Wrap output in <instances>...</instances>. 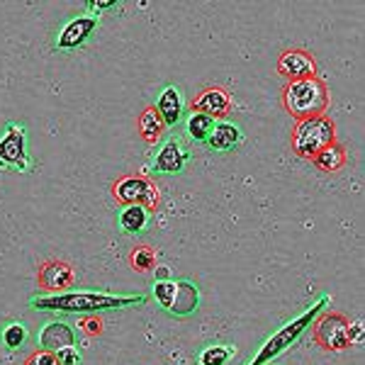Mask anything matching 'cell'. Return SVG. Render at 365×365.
<instances>
[{
	"mask_svg": "<svg viewBox=\"0 0 365 365\" xmlns=\"http://www.w3.org/2000/svg\"><path fill=\"white\" fill-rule=\"evenodd\" d=\"M329 88L317 76V78L290 81L282 91V105L295 120H307V117H319L329 110Z\"/></svg>",
	"mask_w": 365,
	"mask_h": 365,
	"instance_id": "1",
	"label": "cell"
},
{
	"mask_svg": "<svg viewBox=\"0 0 365 365\" xmlns=\"http://www.w3.org/2000/svg\"><path fill=\"white\" fill-rule=\"evenodd\" d=\"M290 141H292V151L299 158L312 161L322 149H327V146H331L336 141V125H334V120L329 115L297 120Z\"/></svg>",
	"mask_w": 365,
	"mask_h": 365,
	"instance_id": "2",
	"label": "cell"
},
{
	"mask_svg": "<svg viewBox=\"0 0 365 365\" xmlns=\"http://www.w3.org/2000/svg\"><path fill=\"white\" fill-rule=\"evenodd\" d=\"M141 302V297H113V295H96V292H66V295H51L34 299L37 309H61V312H98V309H115L127 304Z\"/></svg>",
	"mask_w": 365,
	"mask_h": 365,
	"instance_id": "3",
	"label": "cell"
},
{
	"mask_svg": "<svg viewBox=\"0 0 365 365\" xmlns=\"http://www.w3.org/2000/svg\"><path fill=\"white\" fill-rule=\"evenodd\" d=\"M113 195L120 205H141L146 212H156L161 207V190L149 175L144 173H129L115 180Z\"/></svg>",
	"mask_w": 365,
	"mask_h": 365,
	"instance_id": "4",
	"label": "cell"
},
{
	"mask_svg": "<svg viewBox=\"0 0 365 365\" xmlns=\"http://www.w3.org/2000/svg\"><path fill=\"white\" fill-rule=\"evenodd\" d=\"M314 341L324 351L351 349V322L341 312H324L314 324Z\"/></svg>",
	"mask_w": 365,
	"mask_h": 365,
	"instance_id": "5",
	"label": "cell"
},
{
	"mask_svg": "<svg viewBox=\"0 0 365 365\" xmlns=\"http://www.w3.org/2000/svg\"><path fill=\"white\" fill-rule=\"evenodd\" d=\"M37 280H39V287H42V290L54 292V295H61L63 290H68V287L76 282V273H73V266H71L68 261L51 258V261L39 263Z\"/></svg>",
	"mask_w": 365,
	"mask_h": 365,
	"instance_id": "6",
	"label": "cell"
},
{
	"mask_svg": "<svg viewBox=\"0 0 365 365\" xmlns=\"http://www.w3.org/2000/svg\"><path fill=\"white\" fill-rule=\"evenodd\" d=\"M278 73L290 81L317 78V61L309 51L304 49H285L278 56Z\"/></svg>",
	"mask_w": 365,
	"mask_h": 365,
	"instance_id": "7",
	"label": "cell"
},
{
	"mask_svg": "<svg viewBox=\"0 0 365 365\" xmlns=\"http://www.w3.org/2000/svg\"><path fill=\"white\" fill-rule=\"evenodd\" d=\"M234 100L229 96V91H225L222 86H210L205 91H200V96L190 103L192 113H202L212 117V120H222L232 113Z\"/></svg>",
	"mask_w": 365,
	"mask_h": 365,
	"instance_id": "8",
	"label": "cell"
},
{
	"mask_svg": "<svg viewBox=\"0 0 365 365\" xmlns=\"http://www.w3.org/2000/svg\"><path fill=\"white\" fill-rule=\"evenodd\" d=\"M0 161L8 163V166L25 168L27 154H25V129L22 127H10L8 137L0 141Z\"/></svg>",
	"mask_w": 365,
	"mask_h": 365,
	"instance_id": "9",
	"label": "cell"
},
{
	"mask_svg": "<svg viewBox=\"0 0 365 365\" xmlns=\"http://www.w3.org/2000/svg\"><path fill=\"white\" fill-rule=\"evenodd\" d=\"M96 27H98L96 17H76V20H71L63 27V32L58 34V49H76V46H81L91 37Z\"/></svg>",
	"mask_w": 365,
	"mask_h": 365,
	"instance_id": "10",
	"label": "cell"
},
{
	"mask_svg": "<svg viewBox=\"0 0 365 365\" xmlns=\"http://www.w3.org/2000/svg\"><path fill=\"white\" fill-rule=\"evenodd\" d=\"M73 346V331H71L68 324H61V322H51L44 327V331L39 334V349L44 351H61V349H68Z\"/></svg>",
	"mask_w": 365,
	"mask_h": 365,
	"instance_id": "11",
	"label": "cell"
},
{
	"mask_svg": "<svg viewBox=\"0 0 365 365\" xmlns=\"http://www.w3.org/2000/svg\"><path fill=\"white\" fill-rule=\"evenodd\" d=\"M312 317H314V312H312V314H304L302 319H297L295 324H290V327L282 329V331H280L275 339H270V341H268V346H266V349H263V353L256 358V363H253V365H263V363L268 361V358H273L275 353H280L282 349H285L287 344H290L292 339L297 336L299 331H302L304 324H309V322H312Z\"/></svg>",
	"mask_w": 365,
	"mask_h": 365,
	"instance_id": "12",
	"label": "cell"
},
{
	"mask_svg": "<svg viewBox=\"0 0 365 365\" xmlns=\"http://www.w3.org/2000/svg\"><path fill=\"white\" fill-rule=\"evenodd\" d=\"M137 129H139V137L144 139L146 144H156V141H161L163 132H166V125H163L156 105H149V108L141 110L139 120H137Z\"/></svg>",
	"mask_w": 365,
	"mask_h": 365,
	"instance_id": "13",
	"label": "cell"
},
{
	"mask_svg": "<svg viewBox=\"0 0 365 365\" xmlns=\"http://www.w3.org/2000/svg\"><path fill=\"white\" fill-rule=\"evenodd\" d=\"M185 163V151H182L178 139H170L163 144V149L156 156V170L161 173H178Z\"/></svg>",
	"mask_w": 365,
	"mask_h": 365,
	"instance_id": "14",
	"label": "cell"
},
{
	"mask_svg": "<svg viewBox=\"0 0 365 365\" xmlns=\"http://www.w3.org/2000/svg\"><path fill=\"white\" fill-rule=\"evenodd\" d=\"M158 115H161L163 125L166 127H173L178 125L180 115H182V100H180V93L175 91L173 86L166 88V91L161 93V98H158V105H156Z\"/></svg>",
	"mask_w": 365,
	"mask_h": 365,
	"instance_id": "15",
	"label": "cell"
},
{
	"mask_svg": "<svg viewBox=\"0 0 365 365\" xmlns=\"http://www.w3.org/2000/svg\"><path fill=\"white\" fill-rule=\"evenodd\" d=\"M346 161H349V154H346V146H341L339 141H334L331 146L322 149L319 154L312 158V163L319 170H324V173H334V170L344 168Z\"/></svg>",
	"mask_w": 365,
	"mask_h": 365,
	"instance_id": "16",
	"label": "cell"
},
{
	"mask_svg": "<svg viewBox=\"0 0 365 365\" xmlns=\"http://www.w3.org/2000/svg\"><path fill=\"white\" fill-rule=\"evenodd\" d=\"M239 129L234 127V125H227V122H222V125H217L215 129L210 132V146L212 149H217V151H229V149H234V146L239 144Z\"/></svg>",
	"mask_w": 365,
	"mask_h": 365,
	"instance_id": "17",
	"label": "cell"
},
{
	"mask_svg": "<svg viewBox=\"0 0 365 365\" xmlns=\"http://www.w3.org/2000/svg\"><path fill=\"white\" fill-rule=\"evenodd\" d=\"M156 258L158 253L154 246L149 244H137L129 253V263H132V268L137 270V273H149L151 268L156 266Z\"/></svg>",
	"mask_w": 365,
	"mask_h": 365,
	"instance_id": "18",
	"label": "cell"
},
{
	"mask_svg": "<svg viewBox=\"0 0 365 365\" xmlns=\"http://www.w3.org/2000/svg\"><path fill=\"white\" fill-rule=\"evenodd\" d=\"M146 215H149V212L141 207V205H129L120 215V227L125 229V232H141V229L146 227Z\"/></svg>",
	"mask_w": 365,
	"mask_h": 365,
	"instance_id": "19",
	"label": "cell"
},
{
	"mask_svg": "<svg viewBox=\"0 0 365 365\" xmlns=\"http://www.w3.org/2000/svg\"><path fill=\"white\" fill-rule=\"evenodd\" d=\"M197 307V290L190 285V282H178V292H175V302H173V312L178 314H187Z\"/></svg>",
	"mask_w": 365,
	"mask_h": 365,
	"instance_id": "20",
	"label": "cell"
},
{
	"mask_svg": "<svg viewBox=\"0 0 365 365\" xmlns=\"http://www.w3.org/2000/svg\"><path fill=\"white\" fill-rule=\"evenodd\" d=\"M215 129V120L202 113H192L190 122H187V134L195 141H202L210 137V132Z\"/></svg>",
	"mask_w": 365,
	"mask_h": 365,
	"instance_id": "21",
	"label": "cell"
},
{
	"mask_svg": "<svg viewBox=\"0 0 365 365\" xmlns=\"http://www.w3.org/2000/svg\"><path fill=\"white\" fill-rule=\"evenodd\" d=\"M154 292H156V299L163 304V307H173V302H175V292H178V285L175 282H168V280H161V282H156V287H154Z\"/></svg>",
	"mask_w": 365,
	"mask_h": 365,
	"instance_id": "22",
	"label": "cell"
},
{
	"mask_svg": "<svg viewBox=\"0 0 365 365\" xmlns=\"http://www.w3.org/2000/svg\"><path fill=\"white\" fill-rule=\"evenodd\" d=\"M25 339H27V331L22 324H10V327L3 331V341L8 349H20V346L25 344Z\"/></svg>",
	"mask_w": 365,
	"mask_h": 365,
	"instance_id": "23",
	"label": "cell"
},
{
	"mask_svg": "<svg viewBox=\"0 0 365 365\" xmlns=\"http://www.w3.org/2000/svg\"><path fill=\"white\" fill-rule=\"evenodd\" d=\"M22 365H61V363H58L56 353L44 351V349H37V351L29 353Z\"/></svg>",
	"mask_w": 365,
	"mask_h": 365,
	"instance_id": "24",
	"label": "cell"
},
{
	"mask_svg": "<svg viewBox=\"0 0 365 365\" xmlns=\"http://www.w3.org/2000/svg\"><path fill=\"white\" fill-rule=\"evenodd\" d=\"M78 327H81V331L88 334V336H100V334L105 331V324H103V319H100V317H96V314H88V317H83V319L78 322Z\"/></svg>",
	"mask_w": 365,
	"mask_h": 365,
	"instance_id": "25",
	"label": "cell"
},
{
	"mask_svg": "<svg viewBox=\"0 0 365 365\" xmlns=\"http://www.w3.org/2000/svg\"><path fill=\"white\" fill-rule=\"evenodd\" d=\"M229 358V351L222 349V346H215V349H207L202 353V365H225Z\"/></svg>",
	"mask_w": 365,
	"mask_h": 365,
	"instance_id": "26",
	"label": "cell"
},
{
	"mask_svg": "<svg viewBox=\"0 0 365 365\" xmlns=\"http://www.w3.org/2000/svg\"><path fill=\"white\" fill-rule=\"evenodd\" d=\"M56 358H58V363H61V365H78L81 363V356H78V351H76L73 346L56 351Z\"/></svg>",
	"mask_w": 365,
	"mask_h": 365,
	"instance_id": "27",
	"label": "cell"
},
{
	"mask_svg": "<svg viewBox=\"0 0 365 365\" xmlns=\"http://www.w3.org/2000/svg\"><path fill=\"white\" fill-rule=\"evenodd\" d=\"M156 278H158V282L166 280V278H168V268H158V270H156Z\"/></svg>",
	"mask_w": 365,
	"mask_h": 365,
	"instance_id": "28",
	"label": "cell"
}]
</instances>
